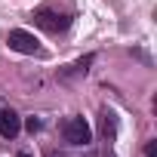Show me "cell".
I'll return each mask as SVG.
<instances>
[{"label": "cell", "mask_w": 157, "mask_h": 157, "mask_svg": "<svg viewBox=\"0 0 157 157\" xmlns=\"http://www.w3.org/2000/svg\"><path fill=\"white\" fill-rule=\"evenodd\" d=\"M65 139L71 145H90L93 142V129L83 117H68L65 120Z\"/></svg>", "instance_id": "1"}, {"label": "cell", "mask_w": 157, "mask_h": 157, "mask_svg": "<svg viewBox=\"0 0 157 157\" xmlns=\"http://www.w3.org/2000/svg\"><path fill=\"white\" fill-rule=\"evenodd\" d=\"M6 43H10V49H16V52H25V56H34V52H40V46H37L34 34H28V31H22V28L10 31Z\"/></svg>", "instance_id": "2"}, {"label": "cell", "mask_w": 157, "mask_h": 157, "mask_svg": "<svg viewBox=\"0 0 157 157\" xmlns=\"http://www.w3.org/2000/svg\"><path fill=\"white\" fill-rule=\"evenodd\" d=\"M34 25L43 28V31H49V34H59V31L68 28V19L59 16V13H49V10H37L34 13Z\"/></svg>", "instance_id": "3"}, {"label": "cell", "mask_w": 157, "mask_h": 157, "mask_svg": "<svg viewBox=\"0 0 157 157\" xmlns=\"http://www.w3.org/2000/svg\"><path fill=\"white\" fill-rule=\"evenodd\" d=\"M19 129H22V117L16 111H10V108L0 111V136H3V139H16Z\"/></svg>", "instance_id": "4"}, {"label": "cell", "mask_w": 157, "mask_h": 157, "mask_svg": "<svg viewBox=\"0 0 157 157\" xmlns=\"http://www.w3.org/2000/svg\"><path fill=\"white\" fill-rule=\"evenodd\" d=\"M90 65H93V56H86V59L77 62V65H71V71H65V77H71V74H86V71H90Z\"/></svg>", "instance_id": "5"}, {"label": "cell", "mask_w": 157, "mask_h": 157, "mask_svg": "<svg viewBox=\"0 0 157 157\" xmlns=\"http://www.w3.org/2000/svg\"><path fill=\"white\" fill-rule=\"evenodd\" d=\"M102 132H105V136H114V114H111V111L102 114Z\"/></svg>", "instance_id": "6"}, {"label": "cell", "mask_w": 157, "mask_h": 157, "mask_svg": "<svg viewBox=\"0 0 157 157\" xmlns=\"http://www.w3.org/2000/svg\"><path fill=\"white\" fill-rule=\"evenodd\" d=\"M25 126H28L31 132H37V129H40V120H37V117H28V123H25Z\"/></svg>", "instance_id": "7"}, {"label": "cell", "mask_w": 157, "mask_h": 157, "mask_svg": "<svg viewBox=\"0 0 157 157\" xmlns=\"http://www.w3.org/2000/svg\"><path fill=\"white\" fill-rule=\"evenodd\" d=\"M145 154H148V157H157V142H148V148H145Z\"/></svg>", "instance_id": "8"}, {"label": "cell", "mask_w": 157, "mask_h": 157, "mask_svg": "<svg viewBox=\"0 0 157 157\" xmlns=\"http://www.w3.org/2000/svg\"><path fill=\"white\" fill-rule=\"evenodd\" d=\"M19 157H31V154H19Z\"/></svg>", "instance_id": "9"}]
</instances>
